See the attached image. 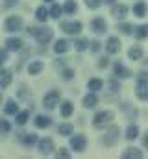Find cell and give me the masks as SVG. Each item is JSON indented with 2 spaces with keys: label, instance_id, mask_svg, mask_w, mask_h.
Instances as JSON below:
<instances>
[{
  "label": "cell",
  "instance_id": "cell-48",
  "mask_svg": "<svg viewBox=\"0 0 148 159\" xmlns=\"http://www.w3.org/2000/svg\"><path fill=\"white\" fill-rule=\"evenodd\" d=\"M44 2H54V0H44Z\"/></svg>",
  "mask_w": 148,
  "mask_h": 159
},
{
  "label": "cell",
  "instance_id": "cell-6",
  "mask_svg": "<svg viewBox=\"0 0 148 159\" xmlns=\"http://www.w3.org/2000/svg\"><path fill=\"white\" fill-rule=\"evenodd\" d=\"M39 152L43 154V156H50L52 152H54V141L52 139H41L39 141Z\"/></svg>",
  "mask_w": 148,
  "mask_h": 159
},
{
  "label": "cell",
  "instance_id": "cell-45",
  "mask_svg": "<svg viewBox=\"0 0 148 159\" xmlns=\"http://www.w3.org/2000/svg\"><path fill=\"white\" fill-rule=\"evenodd\" d=\"M58 157H69V152H67L65 148H61V150L58 152Z\"/></svg>",
  "mask_w": 148,
  "mask_h": 159
},
{
  "label": "cell",
  "instance_id": "cell-11",
  "mask_svg": "<svg viewBox=\"0 0 148 159\" xmlns=\"http://www.w3.org/2000/svg\"><path fill=\"white\" fill-rule=\"evenodd\" d=\"M106 50H108V54H117L120 50V41L117 37H109L106 43Z\"/></svg>",
  "mask_w": 148,
  "mask_h": 159
},
{
  "label": "cell",
  "instance_id": "cell-4",
  "mask_svg": "<svg viewBox=\"0 0 148 159\" xmlns=\"http://www.w3.org/2000/svg\"><path fill=\"white\" fill-rule=\"evenodd\" d=\"M52 37H54V32L50 28H41V30H37V34H35V39L39 44H48L52 41Z\"/></svg>",
  "mask_w": 148,
  "mask_h": 159
},
{
  "label": "cell",
  "instance_id": "cell-47",
  "mask_svg": "<svg viewBox=\"0 0 148 159\" xmlns=\"http://www.w3.org/2000/svg\"><path fill=\"white\" fill-rule=\"evenodd\" d=\"M104 2H106V4H109V6H113V4H115L117 0H104Z\"/></svg>",
  "mask_w": 148,
  "mask_h": 159
},
{
  "label": "cell",
  "instance_id": "cell-15",
  "mask_svg": "<svg viewBox=\"0 0 148 159\" xmlns=\"http://www.w3.org/2000/svg\"><path fill=\"white\" fill-rule=\"evenodd\" d=\"M67 50H69V41H65V39L56 41V44H54V52L56 54H65Z\"/></svg>",
  "mask_w": 148,
  "mask_h": 159
},
{
  "label": "cell",
  "instance_id": "cell-22",
  "mask_svg": "<svg viewBox=\"0 0 148 159\" xmlns=\"http://www.w3.org/2000/svg\"><path fill=\"white\" fill-rule=\"evenodd\" d=\"M35 143H37L35 133H26V135H22V144H24V146H34Z\"/></svg>",
  "mask_w": 148,
  "mask_h": 159
},
{
  "label": "cell",
  "instance_id": "cell-42",
  "mask_svg": "<svg viewBox=\"0 0 148 159\" xmlns=\"http://www.w3.org/2000/svg\"><path fill=\"white\" fill-rule=\"evenodd\" d=\"M108 85H109V89H113V93H117V91H118V83H117V81H113V80H111Z\"/></svg>",
  "mask_w": 148,
  "mask_h": 159
},
{
  "label": "cell",
  "instance_id": "cell-30",
  "mask_svg": "<svg viewBox=\"0 0 148 159\" xmlns=\"http://www.w3.org/2000/svg\"><path fill=\"white\" fill-rule=\"evenodd\" d=\"M87 46H89V41L85 39V37H81V39H76V43H74V48H76L78 52H83V50H87Z\"/></svg>",
  "mask_w": 148,
  "mask_h": 159
},
{
  "label": "cell",
  "instance_id": "cell-20",
  "mask_svg": "<svg viewBox=\"0 0 148 159\" xmlns=\"http://www.w3.org/2000/svg\"><path fill=\"white\" fill-rule=\"evenodd\" d=\"M128 57H130V59H133V61L141 59V57H143V48H139V46H132V48H130V52H128Z\"/></svg>",
  "mask_w": 148,
  "mask_h": 159
},
{
  "label": "cell",
  "instance_id": "cell-13",
  "mask_svg": "<svg viewBox=\"0 0 148 159\" xmlns=\"http://www.w3.org/2000/svg\"><path fill=\"white\" fill-rule=\"evenodd\" d=\"M4 113H6V115H17V113H19L17 102H15V100H7L6 106H4Z\"/></svg>",
  "mask_w": 148,
  "mask_h": 159
},
{
  "label": "cell",
  "instance_id": "cell-12",
  "mask_svg": "<svg viewBox=\"0 0 148 159\" xmlns=\"http://www.w3.org/2000/svg\"><path fill=\"white\" fill-rule=\"evenodd\" d=\"M115 76H118V78H130L132 76V70L126 69L122 63H115Z\"/></svg>",
  "mask_w": 148,
  "mask_h": 159
},
{
  "label": "cell",
  "instance_id": "cell-31",
  "mask_svg": "<svg viewBox=\"0 0 148 159\" xmlns=\"http://www.w3.org/2000/svg\"><path fill=\"white\" fill-rule=\"evenodd\" d=\"M35 17H37V20H41V22H44L46 19H48V9L46 7H37V11H35Z\"/></svg>",
  "mask_w": 148,
  "mask_h": 159
},
{
  "label": "cell",
  "instance_id": "cell-28",
  "mask_svg": "<svg viewBox=\"0 0 148 159\" xmlns=\"http://www.w3.org/2000/svg\"><path fill=\"white\" fill-rule=\"evenodd\" d=\"M76 9H78V6H76V2H74V0H67V2L63 4V11H65V13H69V15L76 13Z\"/></svg>",
  "mask_w": 148,
  "mask_h": 159
},
{
  "label": "cell",
  "instance_id": "cell-29",
  "mask_svg": "<svg viewBox=\"0 0 148 159\" xmlns=\"http://www.w3.org/2000/svg\"><path fill=\"white\" fill-rule=\"evenodd\" d=\"M135 37H137V39H146L148 37V24H141V26L135 30Z\"/></svg>",
  "mask_w": 148,
  "mask_h": 159
},
{
  "label": "cell",
  "instance_id": "cell-36",
  "mask_svg": "<svg viewBox=\"0 0 148 159\" xmlns=\"http://www.w3.org/2000/svg\"><path fill=\"white\" fill-rule=\"evenodd\" d=\"M11 129V126H9V122L4 119H0V133H7Z\"/></svg>",
  "mask_w": 148,
  "mask_h": 159
},
{
  "label": "cell",
  "instance_id": "cell-2",
  "mask_svg": "<svg viewBox=\"0 0 148 159\" xmlns=\"http://www.w3.org/2000/svg\"><path fill=\"white\" fill-rule=\"evenodd\" d=\"M4 28H6V32H19V30L22 28V19L17 17V15L7 17L6 22H4Z\"/></svg>",
  "mask_w": 148,
  "mask_h": 159
},
{
  "label": "cell",
  "instance_id": "cell-39",
  "mask_svg": "<svg viewBox=\"0 0 148 159\" xmlns=\"http://www.w3.org/2000/svg\"><path fill=\"white\" fill-rule=\"evenodd\" d=\"M85 4H87L89 7H93V9H96V7L100 6V0H85Z\"/></svg>",
  "mask_w": 148,
  "mask_h": 159
},
{
  "label": "cell",
  "instance_id": "cell-44",
  "mask_svg": "<svg viewBox=\"0 0 148 159\" xmlns=\"http://www.w3.org/2000/svg\"><path fill=\"white\" fill-rule=\"evenodd\" d=\"M108 63H109V59H108V57H102V59H100V63H98V67H100V69H104Z\"/></svg>",
  "mask_w": 148,
  "mask_h": 159
},
{
  "label": "cell",
  "instance_id": "cell-41",
  "mask_svg": "<svg viewBox=\"0 0 148 159\" xmlns=\"http://www.w3.org/2000/svg\"><path fill=\"white\" fill-rule=\"evenodd\" d=\"M19 0H4V7H13Z\"/></svg>",
  "mask_w": 148,
  "mask_h": 159
},
{
  "label": "cell",
  "instance_id": "cell-35",
  "mask_svg": "<svg viewBox=\"0 0 148 159\" xmlns=\"http://www.w3.org/2000/svg\"><path fill=\"white\" fill-rule=\"evenodd\" d=\"M58 131H59V135H72V126L71 124H61Z\"/></svg>",
  "mask_w": 148,
  "mask_h": 159
},
{
  "label": "cell",
  "instance_id": "cell-40",
  "mask_svg": "<svg viewBox=\"0 0 148 159\" xmlns=\"http://www.w3.org/2000/svg\"><path fill=\"white\" fill-rule=\"evenodd\" d=\"M89 48H91L93 52H98V50H100V43H98V41H93V43H89Z\"/></svg>",
  "mask_w": 148,
  "mask_h": 159
},
{
  "label": "cell",
  "instance_id": "cell-17",
  "mask_svg": "<svg viewBox=\"0 0 148 159\" xmlns=\"http://www.w3.org/2000/svg\"><path fill=\"white\" fill-rule=\"evenodd\" d=\"M96 104H98V96H96L95 93H89V94L83 98V106H85V107H95Z\"/></svg>",
  "mask_w": 148,
  "mask_h": 159
},
{
  "label": "cell",
  "instance_id": "cell-14",
  "mask_svg": "<svg viewBox=\"0 0 148 159\" xmlns=\"http://www.w3.org/2000/svg\"><path fill=\"white\" fill-rule=\"evenodd\" d=\"M6 46L9 48V50H21L22 48V41L17 39V37H9V39H6Z\"/></svg>",
  "mask_w": 148,
  "mask_h": 159
},
{
  "label": "cell",
  "instance_id": "cell-18",
  "mask_svg": "<svg viewBox=\"0 0 148 159\" xmlns=\"http://www.w3.org/2000/svg\"><path fill=\"white\" fill-rule=\"evenodd\" d=\"M11 83V70H2L0 72V87L6 89Z\"/></svg>",
  "mask_w": 148,
  "mask_h": 159
},
{
  "label": "cell",
  "instance_id": "cell-8",
  "mask_svg": "<svg viewBox=\"0 0 148 159\" xmlns=\"http://www.w3.org/2000/svg\"><path fill=\"white\" fill-rule=\"evenodd\" d=\"M71 146H72V150H76V152H83L85 146H87V139L83 135H74L72 139H71Z\"/></svg>",
  "mask_w": 148,
  "mask_h": 159
},
{
  "label": "cell",
  "instance_id": "cell-34",
  "mask_svg": "<svg viewBox=\"0 0 148 159\" xmlns=\"http://www.w3.org/2000/svg\"><path fill=\"white\" fill-rule=\"evenodd\" d=\"M118 32H122V34L130 35V34L133 32V26H132L130 22H120V24H118Z\"/></svg>",
  "mask_w": 148,
  "mask_h": 159
},
{
  "label": "cell",
  "instance_id": "cell-9",
  "mask_svg": "<svg viewBox=\"0 0 148 159\" xmlns=\"http://www.w3.org/2000/svg\"><path fill=\"white\" fill-rule=\"evenodd\" d=\"M118 133H120V129H118L117 126H111L109 131H108V133H106V137H104V144H108V146L115 144V143L118 141Z\"/></svg>",
  "mask_w": 148,
  "mask_h": 159
},
{
  "label": "cell",
  "instance_id": "cell-27",
  "mask_svg": "<svg viewBox=\"0 0 148 159\" xmlns=\"http://www.w3.org/2000/svg\"><path fill=\"white\" fill-rule=\"evenodd\" d=\"M102 85H104V81L102 80H98V78H93V80H89V83H87V87L95 93V91H100L102 89Z\"/></svg>",
  "mask_w": 148,
  "mask_h": 159
},
{
  "label": "cell",
  "instance_id": "cell-49",
  "mask_svg": "<svg viewBox=\"0 0 148 159\" xmlns=\"http://www.w3.org/2000/svg\"><path fill=\"white\" fill-rule=\"evenodd\" d=\"M0 100H2V94H0Z\"/></svg>",
  "mask_w": 148,
  "mask_h": 159
},
{
  "label": "cell",
  "instance_id": "cell-21",
  "mask_svg": "<svg viewBox=\"0 0 148 159\" xmlns=\"http://www.w3.org/2000/svg\"><path fill=\"white\" fill-rule=\"evenodd\" d=\"M146 4L145 2H137L135 6H133V13H135V17H145L146 15Z\"/></svg>",
  "mask_w": 148,
  "mask_h": 159
},
{
  "label": "cell",
  "instance_id": "cell-1",
  "mask_svg": "<svg viewBox=\"0 0 148 159\" xmlns=\"http://www.w3.org/2000/svg\"><path fill=\"white\" fill-rule=\"evenodd\" d=\"M111 120H113V113H111V111H100V113L95 115L93 126H95V128H104V126L109 124Z\"/></svg>",
  "mask_w": 148,
  "mask_h": 159
},
{
  "label": "cell",
  "instance_id": "cell-32",
  "mask_svg": "<svg viewBox=\"0 0 148 159\" xmlns=\"http://www.w3.org/2000/svg\"><path fill=\"white\" fill-rule=\"evenodd\" d=\"M30 119V111H21V113H17V124L19 126H24L26 122Z\"/></svg>",
  "mask_w": 148,
  "mask_h": 159
},
{
  "label": "cell",
  "instance_id": "cell-24",
  "mask_svg": "<svg viewBox=\"0 0 148 159\" xmlns=\"http://www.w3.org/2000/svg\"><path fill=\"white\" fill-rule=\"evenodd\" d=\"M137 135H139V128H137V126H128V129H126V139H128V141H135Z\"/></svg>",
  "mask_w": 148,
  "mask_h": 159
},
{
  "label": "cell",
  "instance_id": "cell-19",
  "mask_svg": "<svg viewBox=\"0 0 148 159\" xmlns=\"http://www.w3.org/2000/svg\"><path fill=\"white\" fill-rule=\"evenodd\" d=\"M35 126L37 128H48L50 124H52V119L50 117H44V115H39V117H35Z\"/></svg>",
  "mask_w": 148,
  "mask_h": 159
},
{
  "label": "cell",
  "instance_id": "cell-33",
  "mask_svg": "<svg viewBox=\"0 0 148 159\" xmlns=\"http://www.w3.org/2000/svg\"><path fill=\"white\" fill-rule=\"evenodd\" d=\"M61 11H63V7H61L59 4H54V6L50 7V17H52V19H59Z\"/></svg>",
  "mask_w": 148,
  "mask_h": 159
},
{
  "label": "cell",
  "instance_id": "cell-46",
  "mask_svg": "<svg viewBox=\"0 0 148 159\" xmlns=\"http://www.w3.org/2000/svg\"><path fill=\"white\" fill-rule=\"evenodd\" d=\"M143 144H145V146H146V148H148V133H146V135H145V139H143Z\"/></svg>",
  "mask_w": 148,
  "mask_h": 159
},
{
  "label": "cell",
  "instance_id": "cell-38",
  "mask_svg": "<svg viewBox=\"0 0 148 159\" xmlns=\"http://www.w3.org/2000/svg\"><path fill=\"white\" fill-rule=\"evenodd\" d=\"M137 83H146L148 85V72H141L137 78Z\"/></svg>",
  "mask_w": 148,
  "mask_h": 159
},
{
  "label": "cell",
  "instance_id": "cell-26",
  "mask_svg": "<svg viewBox=\"0 0 148 159\" xmlns=\"http://www.w3.org/2000/svg\"><path fill=\"white\" fill-rule=\"evenodd\" d=\"M72 111H74V107H72V102H63V106H61V117H71L72 115Z\"/></svg>",
  "mask_w": 148,
  "mask_h": 159
},
{
  "label": "cell",
  "instance_id": "cell-23",
  "mask_svg": "<svg viewBox=\"0 0 148 159\" xmlns=\"http://www.w3.org/2000/svg\"><path fill=\"white\" fill-rule=\"evenodd\" d=\"M137 98H139V100H146L148 98L146 83H137Z\"/></svg>",
  "mask_w": 148,
  "mask_h": 159
},
{
  "label": "cell",
  "instance_id": "cell-5",
  "mask_svg": "<svg viewBox=\"0 0 148 159\" xmlns=\"http://www.w3.org/2000/svg\"><path fill=\"white\" fill-rule=\"evenodd\" d=\"M91 30H93L96 35H102V34H106V32H108L106 20H104L102 17H96V19H93V20H91Z\"/></svg>",
  "mask_w": 148,
  "mask_h": 159
},
{
  "label": "cell",
  "instance_id": "cell-16",
  "mask_svg": "<svg viewBox=\"0 0 148 159\" xmlns=\"http://www.w3.org/2000/svg\"><path fill=\"white\" fill-rule=\"evenodd\" d=\"M122 157L124 159H139V157H143V152L137 150V148H128V150L122 154Z\"/></svg>",
  "mask_w": 148,
  "mask_h": 159
},
{
  "label": "cell",
  "instance_id": "cell-37",
  "mask_svg": "<svg viewBox=\"0 0 148 159\" xmlns=\"http://www.w3.org/2000/svg\"><path fill=\"white\" fill-rule=\"evenodd\" d=\"M61 78H65V80H72V78H74V70H72V69H65V70L61 72Z\"/></svg>",
  "mask_w": 148,
  "mask_h": 159
},
{
  "label": "cell",
  "instance_id": "cell-3",
  "mask_svg": "<svg viewBox=\"0 0 148 159\" xmlns=\"http://www.w3.org/2000/svg\"><path fill=\"white\" fill-rule=\"evenodd\" d=\"M58 104H59V93H58V91H50L48 94H44L43 106H44L46 109H54Z\"/></svg>",
  "mask_w": 148,
  "mask_h": 159
},
{
  "label": "cell",
  "instance_id": "cell-10",
  "mask_svg": "<svg viewBox=\"0 0 148 159\" xmlns=\"http://www.w3.org/2000/svg\"><path fill=\"white\" fill-rule=\"evenodd\" d=\"M111 15H113L115 19H124V17L128 15V6H124V4L113 6V9H111Z\"/></svg>",
  "mask_w": 148,
  "mask_h": 159
},
{
  "label": "cell",
  "instance_id": "cell-7",
  "mask_svg": "<svg viewBox=\"0 0 148 159\" xmlns=\"http://www.w3.org/2000/svg\"><path fill=\"white\" fill-rule=\"evenodd\" d=\"M61 30L63 32H67V34H80L81 32V22H78V20H74V22H69V20H65V22H61Z\"/></svg>",
  "mask_w": 148,
  "mask_h": 159
},
{
  "label": "cell",
  "instance_id": "cell-43",
  "mask_svg": "<svg viewBox=\"0 0 148 159\" xmlns=\"http://www.w3.org/2000/svg\"><path fill=\"white\" fill-rule=\"evenodd\" d=\"M6 59H7V52H6V50H0V65H2Z\"/></svg>",
  "mask_w": 148,
  "mask_h": 159
},
{
  "label": "cell",
  "instance_id": "cell-25",
  "mask_svg": "<svg viewBox=\"0 0 148 159\" xmlns=\"http://www.w3.org/2000/svg\"><path fill=\"white\" fill-rule=\"evenodd\" d=\"M41 70H43V63H41V61H32V63L28 65V72H30V74H34V76L39 74Z\"/></svg>",
  "mask_w": 148,
  "mask_h": 159
}]
</instances>
